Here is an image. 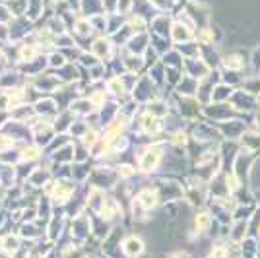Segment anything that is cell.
<instances>
[{
    "instance_id": "17",
    "label": "cell",
    "mask_w": 260,
    "mask_h": 258,
    "mask_svg": "<svg viewBox=\"0 0 260 258\" xmlns=\"http://www.w3.org/2000/svg\"><path fill=\"white\" fill-rule=\"evenodd\" d=\"M243 91H247V93H260V78H247L245 82H243Z\"/></svg>"
},
{
    "instance_id": "23",
    "label": "cell",
    "mask_w": 260,
    "mask_h": 258,
    "mask_svg": "<svg viewBox=\"0 0 260 258\" xmlns=\"http://www.w3.org/2000/svg\"><path fill=\"white\" fill-rule=\"evenodd\" d=\"M171 258H188L186 254H183V252H177V254H173Z\"/></svg>"
},
{
    "instance_id": "22",
    "label": "cell",
    "mask_w": 260,
    "mask_h": 258,
    "mask_svg": "<svg viewBox=\"0 0 260 258\" xmlns=\"http://www.w3.org/2000/svg\"><path fill=\"white\" fill-rule=\"evenodd\" d=\"M132 173H134L132 167H126V165H120L119 167V175H122V177H130Z\"/></svg>"
},
{
    "instance_id": "4",
    "label": "cell",
    "mask_w": 260,
    "mask_h": 258,
    "mask_svg": "<svg viewBox=\"0 0 260 258\" xmlns=\"http://www.w3.org/2000/svg\"><path fill=\"white\" fill-rule=\"evenodd\" d=\"M113 41L109 37H98L93 43H91V54L98 58V60H107L113 54Z\"/></svg>"
},
{
    "instance_id": "14",
    "label": "cell",
    "mask_w": 260,
    "mask_h": 258,
    "mask_svg": "<svg viewBox=\"0 0 260 258\" xmlns=\"http://www.w3.org/2000/svg\"><path fill=\"white\" fill-rule=\"evenodd\" d=\"M41 157V148L39 146H25L23 150H20V159L22 162H35Z\"/></svg>"
},
{
    "instance_id": "5",
    "label": "cell",
    "mask_w": 260,
    "mask_h": 258,
    "mask_svg": "<svg viewBox=\"0 0 260 258\" xmlns=\"http://www.w3.org/2000/svg\"><path fill=\"white\" fill-rule=\"evenodd\" d=\"M157 202H159V194H157V190H153V188H144L136 196V204L140 206L142 210H152V208L157 206Z\"/></svg>"
},
{
    "instance_id": "6",
    "label": "cell",
    "mask_w": 260,
    "mask_h": 258,
    "mask_svg": "<svg viewBox=\"0 0 260 258\" xmlns=\"http://www.w3.org/2000/svg\"><path fill=\"white\" fill-rule=\"evenodd\" d=\"M144 64H146V60H144L142 54L126 53L122 56V68H124L126 72H130V74H138Z\"/></svg>"
},
{
    "instance_id": "15",
    "label": "cell",
    "mask_w": 260,
    "mask_h": 258,
    "mask_svg": "<svg viewBox=\"0 0 260 258\" xmlns=\"http://www.w3.org/2000/svg\"><path fill=\"white\" fill-rule=\"evenodd\" d=\"M198 111H200V107H198V103H196L192 97H190L188 101H184V105L181 103V113H183L186 118H194L196 115H198Z\"/></svg>"
},
{
    "instance_id": "1",
    "label": "cell",
    "mask_w": 260,
    "mask_h": 258,
    "mask_svg": "<svg viewBox=\"0 0 260 258\" xmlns=\"http://www.w3.org/2000/svg\"><path fill=\"white\" fill-rule=\"evenodd\" d=\"M163 159V148L153 144V146H148L144 148V151L140 153V162H138V167H140L142 173H152L159 167V163Z\"/></svg>"
},
{
    "instance_id": "10",
    "label": "cell",
    "mask_w": 260,
    "mask_h": 258,
    "mask_svg": "<svg viewBox=\"0 0 260 258\" xmlns=\"http://www.w3.org/2000/svg\"><path fill=\"white\" fill-rule=\"evenodd\" d=\"M122 250L126 256H136L144 250V243H142L140 237H128L124 243H122Z\"/></svg>"
},
{
    "instance_id": "7",
    "label": "cell",
    "mask_w": 260,
    "mask_h": 258,
    "mask_svg": "<svg viewBox=\"0 0 260 258\" xmlns=\"http://www.w3.org/2000/svg\"><path fill=\"white\" fill-rule=\"evenodd\" d=\"M171 20L165 16V14H155L152 20V31L155 33V35H159V37H163V35H167V33L171 31Z\"/></svg>"
},
{
    "instance_id": "2",
    "label": "cell",
    "mask_w": 260,
    "mask_h": 258,
    "mask_svg": "<svg viewBox=\"0 0 260 258\" xmlns=\"http://www.w3.org/2000/svg\"><path fill=\"white\" fill-rule=\"evenodd\" d=\"M169 37H171V41L177 45L181 43H190L192 39L196 37V27L192 25L190 22H173L171 23V31H169Z\"/></svg>"
},
{
    "instance_id": "13",
    "label": "cell",
    "mask_w": 260,
    "mask_h": 258,
    "mask_svg": "<svg viewBox=\"0 0 260 258\" xmlns=\"http://www.w3.org/2000/svg\"><path fill=\"white\" fill-rule=\"evenodd\" d=\"M72 31L76 33L78 37H87L89 33L93 31V25L89 22V18H80V20H74V25H72Z\"/></svg>"
},
{
    "instance_id": "21",
    "label": "cell",
    "mask_w": 260,
    "mask_h": 258,
    "mask_svg": "<svg viewBox=\"0 0 260 258\" xmlns=\"http://www.w3.org/2000/svg\"><path fill=\"white\" fill-rule=\"evenodd\" d=\"M132 4H134V0H119V12H130L132 10Z\"/></svg>"
},
{
    "instance_id": "16",
    "label": "cell",
    "mask_w": 260,
    "mask_h": 258,
    "mask_svg": "<svg viewBox=\"0 0 260 258\" xmlns=\"http://www.w3.org/2000/svg\"><path fill=\"white\" fill-rule=\"evenodd\" d=\"M29 181H31L35 186H43V184H47V181H49V169L37 167V169L33 171L31 177H29Z\"/></svg>"
},
{
    "instance_id": "20",
    "label": "cell",
    "mask_w": 260,
    "mask_h": 258,
    "mask_svg": "<svg viewBox=\"0 0 260 258\" xmlns=\"http://www.w3.org/2000/svg\"><path fill=\"white\" fill-rule=\"evenodd\" d=\"M153 6H155V10H171V6H173V2L175 0H150Z\"/></svg>"
},
{
    "instance_id": "8",
    "label": "cell",
    "mask_w": 260,
    "mask_h": 258,
    "mask_svg": "<svg viewBox=\"0 0 260 258\" xmlns=\"http://www.w3.org/2000/svg\"><path fill=\"white\" fill-rule=\"evenodd\" d=\"M221 64H223V68L229 70V72H241V70L245 68V64H247V60L243 58L241 53H231V54H228V56H223Z\"/></svg>"
},
{
    "instance_id": "12",
    "label": "cell",
    "mask_w": 260,
    "mask_h": 258,
    "mask_svg": "<svg viewBox=\"0 0 260 258\" xmlns=\"http://www.w3.org/2000/svg\"><path fill=\"white\" fill-rule=\"evenodd\" d=\"M241 142H243L245 150L258 151L260 150V132H243Z\"/></svg>"
},
{
    "instance_id": "3",
    "label": "cell",
    "mask_w": 260,
    "mask_h": 258,
    "mask_svg": "<svg viewBox=\"0 0 260 258\" xmlns=\"http://www.w3.org/2000/svg\"><path fill=\"white\" fill-rule=\"evenodd\" d=\"M140 126L144 134H148V136H157V134H161V130L165 124H163L161 117H155L152 113H144L140 118Z\"/></svg>"
},
{
    "instance_id": "11",
    "label": "cell",
    "mask_w": 260,
    "mask_h": 258,
    "mask_svg": "<svg viewBox=\"0 0 260 258\" xmlns=\"http://www.w3.org/2000/svg\"><path fill=\"white\" fill-rule=\"evenodd\" d=\"M177 91L188 97H194L198 93V82H196L194 78H190V76H184V78H181V82H179Z\"/></svg>"
},
{
    "instance_id": "24",
    "label": "cell",
    "mask_w": 260,
    "mask_h": 258,
    "mask_svg": "<svg viewBox=\"0 0 260 258\" xmlns=\"http://www.w3.org/2000/svg\"><path fill=\"white\" fill-rule=\"evenodd\" d=\"M54 4H58V2H64V0H53Z\"/></svg>"
},
{
    "instance_id": "9",
    "label": "cell",
    "mask_w": 260,
    "mask_h": 258,
    "mask_svg": "<svg viewBox=\"0 0 260 258\" xmlns=\"http://www.w3.org/2000/svg\"><path fill=\"white\" fill-rule=\"evenodd\" d=\"M43 10H45L43 0H27V6H25V14H23V16H25L29 22H35V20L41 18Z\"/></svg>"
},
{
    "instance_id": "19",
    "label": "cell",
    "mask_w": 260,
    "mask_h": 258,
    "mask_svg": "<svg viewBox=\"0 0 260 258\" xmlns=\"http://www.w3.org/2000/svg\"><path fill=\"white\" fill-rule=\"evenodd\" d=\"M12 146H14V138H12V136H8L6 132H0V151L10 150Z\"/></svg>"
},
{
    "instance_id": "18",
    "label": "cell",
    "mask_w": 260,
    "mask_h": 258,
    "mask_svg": "<svg viewBox=\"0 0 260 258\" xmlns=\"http://www.w3.org/2000/svg\"><path fill=\"white\" fill-rule=\"evenodd\" d=\"M12 20H14V14L10 12V8L4 2H0V23H6L8 25Z\"/></svg>"
}]
</instances>
